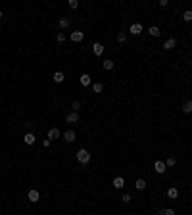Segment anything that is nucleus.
Instances as JSON below:
<instances>
[{"mask_svg":"<svg viewBox=\"0 0 192 215\" xmlns=\"http://www.w3.org/2000/svg\"><path fill=\"white\" fill-rule=\"evenodd\" d=\"M77 161L83 163V165H85V163H88L90 161V152H88V150H85V148H81L79 152H77Z\"/></svg>","mask_w":192,"mask_h":215,"instance_id":"f257e3e1","label":"nucleus"},{"mask_svg":"<svg viewBox=\"0 0 192 215\" xmlns=\"http://www.w3.org/2000/svg\"><path fill=\"white\" fill-rule=\"evenodd\" d=\"M154 169H156V173L163 175V173H165V169H167V167H165V161H160V160H158V161L154 163Z\"/></svg>","mask_w":192,"mask_h":215,"instance_id":"f03ea898","label":"nucleus"},{"mask_svg":"<svg viewBox=\"0 0 192 215\" xmlns=\"http://www.w3.org/2000/svg\"><path fill=\"white\" fill-rule=\"evenodd\" d=\"M83 39H85L83 31H73V33H71V40H73V42H83Z\"/></svg>","mask_w":192,"mask_h":215,"instance_id":"7ed1b4c3","label":"nucleus"},{"mask_svg":"<svg viewBox=\"0 0 192 215\" xmlns=\"http://www.w3.org/2000/svg\"><path fill=\"white\" fill-rule=\"evenodd\" d=\"M66 121H67V123H71V125H73V123H77V121H79V113H77V111H71V113H67V115H66Z\"/></svg>","mask_w":192,"mask_h":215,"instance_id":"20e7f679","label":"nucleus"},{"mask_svg":"<svg viewBox=\"0 0 192 215\" xmlns=\"http://www.w3.org/2000/svg\"><path fill=\"white\" fill-rule=\"evenodd\" d=\"M92 52H94V56H102L104 54V44L94 42V44H92Z\"/></svg>","mask_w":192,"mask_h":215,"instance_id":"39448f33","label":"nucleus"},{"mask_svg":"<svg viewBox=\"0 0 192 215\" xmlns=\"http://www.w3.org/2000/svg\"><path fill=\"white\" fill-rule=\"evenodd\" d=\"M123 186H125V179H123V177H115V179H113V188L121 190Z\"/></svg>","mask_w":192,"mask_h":215,"instance_id":"423d86ee","label":"nucleus"},{"mask_svg":"<svg viewBox=\"0 0 192 215\" xmlns=\"http://www.w3.org/2000/svg\"><path fill=\"white\" fill-rule=\"evenodd\" d=\"M60 129H56V127H52L50 129V131H48V138H50V140H56V138H60Z\"/></svg>","mask_w":192,"mask_h":215,"instance_id":"0eeeda50","label":"nucleus"},{"mask_svg":"<svg viewBox=\"0 0 192 215\" xmlns=\"http://www.w3.org/2000/svg\"><path fill=\"white\" fill-rule=\"evenodd\" d=\"M129 33L137 37V35H140V33H142V25H140V23H133V25H131V29H129Z\"/></svg>","mask_w":192,"mask_h":215,"instance_id":"6e6552de","label":"nucleus"},{"mask_svg":"<svg viewBox=\"0 0 192 215\" xmlns=\"http://www.w3.org/2000/svg\"><path fill=\"white\" fill-rule=\"evenodd\" d=\"M90 85H92V79H90V75L83 73V75H81V87H90Z\"/></svg>","mask_w":192,"mask_h":215,"instance_id":"1a4fd4ad","label":"nucleus"},{"mask_svg":"<svg viewBox=\"0 0 192 215\" xmlns=\"http://www.w3.org/2000/svg\"><path fill=\"white\" fill-rule=\"evenodd\" d=\"M27 198H29V202H39V198H40V194H39V192L37 190H29V194H27Z\"/></svg>","mask_w":192,"mask_h":215,"instance_id":"9d476101","label":"nucleus"},{"mask_svg":"<svg viewBox=\"0 0 192 215\" xmlns=\"http://www.w3.org/2000/svg\"><path fill=\"white\" fill-rule=\"evenodd\" d=\"M177 46V40L175 39H167L165 42H163V48H165V50H173Z\"/></svg>","mask_w":192,"mask_h":215,"instance_id":"9b49d317","label":"nucleus"},{"mask_svg":"<svg viewBox=\"0 0 192 215\" xmlns=\"http://www.w3.org/2000/svg\"><path fill=\"white\" fill-rule=\"evenodd\" d=\"M75 131H66V134H63V140L66 142H75Z\"/></svg>","mask_w":192,"mask_h":215,"instance_id":"f8f14e48","label":"nucleus"},{"mask_svg":"<svg viewBox=\"0 0 192 215\" xmlns=\"http://www.w3.org/2000/svg\"><path fill=\"white\" fill-rule=\"evenodd\" d=\"M167 198H171V200H177V198H179V190H177L175 186H171V188L167 190Z\"/></svg>","mask_w":192,"mask_h":215,"instance_id":"ddd939ff","label":"nucleus"},{"mask_svg":"<svg viewBox=\"0 0 192 215\" xmlns=\"http://www.w3.org/2000/svg\"><path fill=\"white\" fill-rule=\"evenodd\" d=\"M52 79H54V83H63V79H66V75H63L62 71H56V73L52 75Z\"/></svg>","mask_w":192,"mask_h":215,"instance_id":"4468645a","label":"nucleus"},{"mask_svg":"<svg viewBox=\"0 0 192 215\" xmlns=\"http://www.w3.org/2000/svg\"><path fill=\"white\" fill-rule=\"evenodd\" d=\"M134 188H137V190H144V188H146V181H144V179H137Z\"/></svg>","mask_w":192,"mask_h":215,"instance_id":"2eb2a0df","label":"nucleus"},{"mask_svg":"<svg viewBox=\"0 0 192 215\" xmlns=\"http://www.w3.org/2000/svg\"><path fill=\"white\" fill-rule=\"evenodd\" d=\"M148 33H150L152 37H160V33H161V31H160V27H158V25H152L150 29H148Z\"/></svg>","mask_w":192,"mask_h":215,"instance_id":"dca6fc26","label":"nucleus"},{"mask_svg":"<svg viewBox=\"0 0 192 215\" xmlns=\"http://www.w3.org/2000/svg\"><path fill=\"white\" fill-rule=\"evenodd\" d=\"M23 140H25V144H35V134L33 133H27L25 137H23Z\"/></svg>","mask_w":192,"mask_h":215,"instance_id":"f3484780","label":"nucleus"},{"mask_svg":"<svg viewBox=\"0 0 192 215\" xmlns=\"http://www.w3.org/2000/svg\"><path fill=\"white\" fill-rule=\"evenodd\" d=\"M183 111L184 113H190L192 111V100H186V102L183 104Z\"/></svg>","mask_w":192,"mask_h":215,"instance_id":"a211bd4d","label":"nucleus"},{"mask_svg":"<svg viewBox=\"0 0 192 215\" xmlns=\"http://www.w3.org/2000/svg\"><path fill=\"white\" fill-rule=\"evenodd\" d=\"M58 27H60V29H66V27H69V19H67V17H62V19L58 21Z\"/></svg>","mask_w":192,"mask_h":215,"instance_id":"6ab92c4d","label":"nucleus"},{"mask_svg":"<svg viewBox=\"0 0 192 215\" xmlns=\"http://www.w3.org/2000/svg\"><path fill=\"white\" fill-rule=\"evenodd\" d=\"M102 66H104V69H106V71H111V69H113V66H115V63H113L111 60H104V63H102Z\"/></svg>","mask_w":192,"mask_h":215,"instance_id":"aec40b11","label":"nucleus"},{"mask_svg":"<svg viewBox=\"0 0 192 215\" xmlns=\"http://www.w3.org/2000/svg\"><path fill=\"white\" fill-rule=\"evenodd\" d=\"M92 90H94L96 94H98V92L104 90V85H102V83H94V85H92Z\"/></svg>","mask_w":192,"mask_h":215,"instance_id":"412c9836","label":"nucleus"},{"mask_svg":"<svg viewBox=\"0 0 192 215\" xmlns=\"http://www.w3.org/2000/svg\"><path fill=\"white\" fill-rule=\"evenodd\" d=\"M175 163H177V160H175V157H173V156H169V157H167V160H165V167H173V165H175Z\"/></svg>","mask_w":192,"mask_h":215,"instance_id":"4be33fe9","label":"nucleus"},{"mask_svg":"<svg viewBox=\"0 0 192 215\" xmlns=\"http://www.w3.org/2000/svg\"><path fill=\"white\" fill-rule=\"evenodd\" d=\"M71 110H73V111H79V110H81V102H79V100H73V104H71Z\"/></svg>","mask_w":192,"mask_h":215,"instance_id":"5701e85b","label":"nucleus"},{"mask_svg":"<svg viewBox=\"0 0 192 215\" xmlns=\"http://www.w3.org/2000/svg\"><path fill=\"white\" fill-rule=\"evenodd\" d=\"M183 19H184V21H192V10H186V12H184Z\"/></svg>","mask_w":192,"mask_h":215,"instance_id":"b1692460","label":"nucleus"},{"mask_svg":"<svg viewBox=\"0 0 192 215\" xmlns=\"http://www.w3.org/2000/svg\"><path fill=\"white\" fill-rule=\"evenodd\" d=\"M125 39H127V35H125L123 31H119V33H117V42H125Z\"/></svg>","mask_w":192,"mask_h":215,"instance_id":"393cba45","label":"nucleus"},{"mask_svg":"<svg viewBox=\"0 0 192 215\" xmlns=\"http://www.w3.org/2000/svg\"><path fill=\"white\" fill-rule=\"evenodd\" d=\"M56 39H58V42H63V40H66V33H58V35H56Z\"/></svg>","mask_w":192,"mask_h":215,"instance_id":"a878e982","label":"nucleus"},{"mask_svg":"<svg viewBox=\"0 0 192 215\" xmlns=\"http://www.w3.org/2000/svg\"><path fill=\"white\" fill-rule=\"evenodd\" d=\"M69 8L77 10V8H79V2H77V0H69Z\"/></svg>","mask_w":192,"mask_h":215,"instance_id":"bb28decb","label":"nucleus"},{"mask_svg":"<svg viewBox=\"0 0 192 215\" xmlns=\"http://www.w3.org/2000/svg\"><path fill=\"white\" fill-rule=\"evenodd\" d=\"M121 202H123V204H129V202H131V194H123V196H121Z\"/></svg>","mask_w":192,"mask_h":215,"instance_id":"cd10ccee","label":"nucleus"},{"mask_svg":"<svg viewBox=\"0 0 192 215\" xmlns=\"http://www.w3.org/2000/svg\"><path fill=\"white\" fill-rule=\"evenodd\" d=\"M158 215H175V211H173V209H163V211H160Z\"/></svg>","mask_w":192,"mask_h":215,"instance_id":"c85d7f7f","label":"nucleus"},{"mask_svg":"<svg viewBox=\"0 0 192 215\" xmlns=\"http://www.w3.org/2000/svg\"><path fill=\"white\" fill-rule=\"evenodd\" d=\"M50 142H52L50 138H46V140H42V146H44V148H48V146H50Z\"/></svg>","mask_w":192,"mask_h":215,"instance_id":"c756f323","label":"nucleus"},{"mask_svg":"<svg viewBox=\"0 0 192 215\" xmlns=\"http://www.w3.org/2000/svg\"><path fill=\"white\" fill-rule=\"evenodd\" d=\"M0 19H2V12H0Z\"/></svg>","mask_w":192,"mask_h":215,"instance_id":"7c9ffc66","label":"nucleus"}]
</instances>
